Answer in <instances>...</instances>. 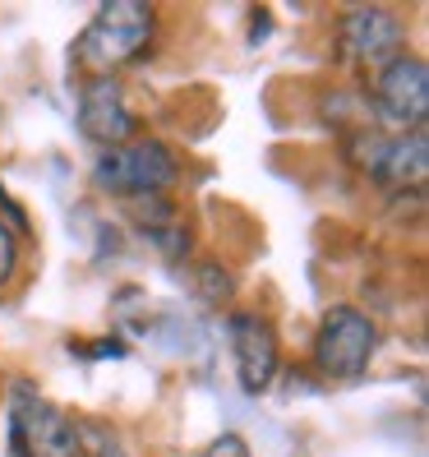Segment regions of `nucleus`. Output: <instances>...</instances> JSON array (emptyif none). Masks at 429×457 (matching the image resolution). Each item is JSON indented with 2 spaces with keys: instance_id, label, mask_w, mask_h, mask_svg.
<instances>
[{
  "instance_id": "f257e3e1",
  "label": "nucleus",
  "mask_w": 429,
  "mask_h": 457,
  "mask_svg": "<svg viewBox=\"0 0 429 457\" xmlns=\"http://www.w3.org/2000/svg\"><path fill=\"white\" fill-rule=\"evenodd\" d=\"M162 37V10L148 0H106L78 29L70 46V70L78 79H120L129 65H144Z\"/></svg>"
},
{
  "instance_id": "f03ea898",
  "label": "nucleus",
  "mask_w": 429,
  "mask_h": 457,
  "mask_svg": "<svg viewBox=\"0 0 429 457\" xmlns=\"http://www.w3.org/2000/svg\"><path fill=\"white\" fill-rule=\"evenodd\" d=\"M93 190L102 199L116 204H134V199H162L176 195L185 180V162L180 153L162 139V134H139L120 148H106L93 157Z\"/></svg>"
},
{
  "instance_id": "7ed1b4c3",
  "label": "nucleus",
  "mask_w": 429,
  "mask_h": 457,
  "mask_svg": "<svg viewBox=\"0 0 429 457\" xmlns=\"http://www.w3.org/2000/svg\"><path fill=\"white\" fill-rule=\"evenodd\" d=\"M379 342H384L379 319L360 305H351V301H337L318 314V324H314L309 370L324 384H356L369 374L374 356H379Z\"/></svg>"
},
{
  "instance_id": "20e7f679",
  "label": "nucleus",
  "mask_w": 429,
  "mask_h": 457,
  "mask_svg": "<svg viewBox=\"0 0 429 457\" xmlns=\"http://www.w3.org/2000/svg\"><path fill=\"white\" fill-rule=\"evenodd\" d=\"M5 439L10 457H78L74 416L37 393V384L14 379L5 407Z\"/></svg>"
},
{
  "instance_id": "39448f33",
  "label": "nucleus",
  "mask_w": 429,
  "mask_h": 457,
  "mask_svg": "<svg viewBox=\"0 0 429 457\" xmlns=\"http://www.w3.org/2000/svg\"><path fill=\"white\" fill-rule=\"evenodd\" d=\"M365 112H369L374 129H384V134L425 129V120H429V65L416 51H401L397 61L374 70Z\"/></svg>"
},
{
  "instance_id": "423d86ee",
  "label": "nucleus",
  "mask_w": 429,
  "mask_h": 457,
  "mask_svg": "<svg viewBox=\"0 0 429 457\" xmlns=\"http://www.w3.org/2000/svg\"><path fill=\"white\" fill-rule=\"evenodd\" d=\"M333 42L351 70H384L407 51V14L392 5H346L333 19Z\"/></svg>"
},
{
  "instance_id": "0eeeda50",
  "label": "nucleus",
  "mask_w": 429,
  "mask_h": 457,
  "mask_svg": "<svg viewBox=\"0 0 429 457\" xmlns=\"http://www.w3.org/2000/svg\"><path fill=\"white\" fill-rule=\"evenodd\" d=\"M227 346L235 365V384L245 397H263L282 379V337L263 310H231L227 314Z\"/></svg>"
},
{
  "instance_id": "6e6552de",
  "label": "nucleus",
  "mask_w": 429,
  "mask_h": 457,
  "mask_svg": "<svg viewBox=\"0 0 429 457\" xmlns=\"http://www.w3.org/2000/svg\"><path fill=\"white\" fill-rule=\"evenodd\" d=\"M74 125L78 134L97 148H120L129 139H139V112L129 102V88L125 79H78V106H74Z\"/></svg>"
},
{
  "instance_id": "1a4fd4ad",
  "label": "nucleus",
  "mask_w": 429,
  "mask_h": 457,
  "mask_svg": "<svg viewBox=\"0 0 429 457\" xmlns=\"http://www.w3.org/2000/svg\"><path fill=\"white\" fill-rule=\"evenodd\" d=\"M120 208L129 212V227L139 231L162 259H171V263L190 259L194 236H190V218H185V208H180L176 195H162V199H134V204H120Z\"/></svg>"
},
{
  "instance_id": "9d476101",
  "label": "nucleus",
  "mask_w": 429,
  "mask_h": 457,
  "mask_svg": "<svg viewBox=\"0 0 429 457\" xmlns=\"http://www.w3.org/2000/svg\"><path fill=\"white\" fill-rule=\"evenodd\" d=\"M374 185H384L392 195H420L425 180H429V139L425 129H411V134H384L379 144V157H374V171H369Z\"/></svg>"
},
{
  "instance_id": "9b49d317",
  "label": "nucleus",
  "mask_w": 429,
  "mask_h": 457,
  "mask_svg": "<svg viewBox=\"0 0 429 457\" xmlns=\"http://www.w3.org/2000/svg\"><path fill=\"white\" fill-rule=\"evenodd\" d=\"M235 287H240V282H235V273H231L227 259H212V254L194 259V291H199L203 305H212V310L231 305V301H235Z\"/></svg>"
},
{
  "instance_id": "f8f14e48",
  "label": "nucleus",
  "mask_w": 429,
  "mask_h": 457,
  "mask_svg": "<svg viewBox=\"0 0 429 457\" xmlns=\"http://www.w3.org/2000/svg\"><path fill=\"white\" fill-rule=\"evenodd\" d=\"M74 435H78V457H129L120 425L102 416H74Z\"/></svg>"
},
{
  "instance_id": "ddd939ff",
  "label": "nucleus",
  "mask_w": 429,
  "mask_h": 457,
  "mask_svg": "<svg viewBox=\"0 0 429 457\" xmlns=\"http://www.w3.org/2000/svg\"><path fill=\"white\" fill-rule=\"evenodd\" d=\"M29 273V240H23L5 218H0V295L14 291Z\"/></svg>"
},
{
  "instance_id": "4468645a",
  "label": "nucleus",
  "mask_w": 429,
  "mask_h": 457,
  "mask_svg": "<svg viewBox=\"0 0 429 457\" xmlns=\"http://www.w3.org/2000/svg\"><path fill=\"white\" fill-rule=\"evenodd\" d=\"M199 457H254V448L245 444V435H235V429H222L218 439H208Z\"/></svg>"
},
{
  "instance_id": "2eb2a0df",
  "label": "nucleus",
  "mask_w": 429,
  "mask_h": 457,
  "mask_svg": "<svg viewBox=\"0 0 429 457\" xmlns=\"http://www.w3.org/2000/svg\"><path fill=\"white\" fill-rule=\"evenodd\" d=\"M70 352H84L88 361H106V356L120 361V356H125V342H120V337H102V342H93V346H70Z\"/></svg>"
}]
</instances>
